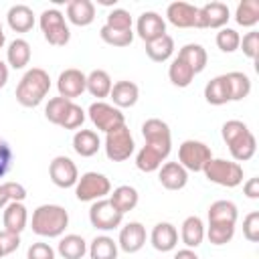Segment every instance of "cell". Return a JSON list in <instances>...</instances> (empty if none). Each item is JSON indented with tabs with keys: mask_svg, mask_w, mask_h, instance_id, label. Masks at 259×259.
<instances>
[{
	"mask_svg": "<svg viewBox=\"0 0 259 259\" xmlns=\"http://www.w3.org/2000/svg\"><path fill=\"white\" fill-rule=\"evenodd\" d=\"M30 227L32 233L38 237H47V239L61 237L69 227V212L61 204H40L32 210Z\"/></svg>",
	"mask_w": 259,
	"mask_h": 259,
	"instance_id": "obj_1",
	"label": "cell"
},
{
	"mask_svg": "<svg viewBox=\"0 0 259 259\" xmlns=\"http://www.w3.org/2000/svg\"><path fill=\"white\" fill-rule=\"evenodd\" d=\"M103 148H105V156L111 162H125L136 150V142H134V136H132L130 127L123 123V125L107 132Z\"/></svg>",
	"mask_w": 259,
	"mask_h": 259,
	"instance_id": "obj_6",
	"label": "cell"
},
{
	"mask_svg": "<svg viewBox=\"0 0 259 259\" xmlns=\"http://www.w3.org/2000/svg\"><path fill=\"white\" fill-rule=\"evenodd\" d=\"M204 99L210 105H225L227 101H231L229 81L225 75H217L204 85Z\"/></svg>",
	"mask_w": 259,
	"mask_h": 259,
	"instance_id": "obj_30",
	"label": "cell"
},
{
	"mask_svg": "<svg viewBox=\"0 0 259 259\" xmlns=\"http://www.w3.org/2000/svg\"><path fill=\"white\" fill-rule=\"evenodd\" d=\"M67 18L75 26H89L95 20V4L91 0H71L67 4Z\"/></svg>",
	"mask_w": 259,
	"mask_h": 259,
	"instance_id": "obj_24",
	"label": "cell"
},
{
	"mask_svg": "<svg viewBox=\"0 0 259 259\" xmlns=\"http://www.w3.org/2000/svg\"><path fill=\"white\" fill-rule=\"evenodd\" d=\"M6 81H8V65L0 61V89L6 85Z\"/></svg>",
	"mask_w": 259,
	"mask_h": 259,
	"instance_id": "obj_54",
	"label": "cell"
},
{
	"mask_svg": "<svg viewBox=\"0 0 259 259\" xmlns=\"http://www.w3.org/2000/svg\"><path fill=\"white\" fill-rule=\"evenodd\" d=\"M2 223H4V231L20 235L28 225V210L24 202H18V200L8 202L2 208Z\"/></svg>",
	"mask_w": 259,
	"mask_h": 259,
	"instance_id": "obj_17",
	"label": "cell"
},
{
	"mask_svg": "<svg viewBox=\"0 0 259 259\" xmlns=\"http://www.w3.org/2000/svg\"><path fill=\"white\" fill-rule=\"evenodd\" d=\"M69 105H71L69 99H65V97H53V99H49V103L45 105V117H47L51 123L61 125V121H63V117H65V113H67V109H69Z\"/></svg>",
	"mask_w": 259,
	"mask_h": 259,
	"instance_id": "obj_41",
	"label": "cell"
},
{
	"mask_svg": "<svg viewBox=\"0 0 259 259\" xmlns=\"http://www.w3.org/2000/svg\"><path fill=\"white\" fill-rule=\"evenodd\" d=\"M105 26L115 30H132V14L125 8H113L105 16Z\"/></svg>",
	"mask_w": 259,
	"mask_h": 259,
	"instance_id": "obj_45",
	"label": "cell"
},
{
	"mask_svg": "<svg viewBox=\"0 0 259 259\" xmlns=\"http://www.w3.org/2000/svg\"><path fill=\"white\" fill-rule=\"evenodd\" d=\"M49 89H51L49 73L40 67H32L20 77L16 85V101L22 107H36L47 97Z\"/></svg>",
	"mask_w": 259,
	"mask_h": 259,
	"instance_id": "obj_2",
	"label": "cell"
},
{
	"mask_svg": "<svg viewBox=\"0 0 259 259\" xmlns=\"http://www.w3.org/2000/svg\"><path fill=\"white\" fill-rule=\"evenodd\" d=\"M168 79H170V83L174 87H188L192 83V79H194V71L182 59L174 57L170 67H168Z\"/></svg>",
	"mask_w": 259,
	"mask_h": 259,
	"instance_id": "obj_38",
	"label": "cell"
},
{
	"mask_svg": "<svg viewBox=\"0 0 259 259\" xmlns=\"http://www.w3.org/2000/svg\"><path fill=\"white\" fill-rule=\"evenodd\" d=\"M204 233H206V229H204V223H202L200 217L190 214V217H186V219L182 221L180 239H182V243H184L188 249H196L198 245H202Z\"/></svg>",
	"mask_w": 259,
	"mask_h": 259,
	"instance_id": "obj_22",
	"label": "cell"
},
{
	"mask_svg": "<svg viewBox=\"0 0 259 259\" xmlns=\"http://www.w3.org/2000/svg\"><path fill=\"white\" fill-rule=\"evenodd\" d=\"M178 59H182L192 71L194 75H198L200 71H204L206 63H208V55H206V49L198 42H188L184 45L180 51H178Z\"/></svg>",
	"mask_w": 259,
	"mask_h": 259,
	"instance_id": "obj_29",
	"label": "cell"
},
{
	"mask_svg": "<svg viewBox=\"0 0 259 259\" xmlns=\"http://www.w3.org/2000/svg\"><path fill=\"white\" fill-rule=\"evenodd\" d=\"M255 150H257V140H255L253 132L245 134L241 140H237V142H233L229 146V152H231V156H233L235 162H247V160H251L255 156Z\"/></svg>",
	"mask_w": 259,
	"mask_h": 259,
	"instance_id": "obj_36",
	"label": "cell"
},
{
	"mask_svg": "<svg viewBox=\"0 0 259 259\" xmlns=\"http://www.w3.org/2000/svg\"><path fill=\"white\" fill-rule=\"evenodd\" d=\"M6 20L14 32H28L34 26V12L26 4H14L8 8Z\"/></svg>",
	"mask_w": 259,
	"mask_h": 259,
	"instance_id": "obj_25",
	"label": "cell"
},
{
	"mask_svg": "<svg viewBox=\"0 0 259 259\" xmlns=\"http://www.w3.org/2000/svg\"><path fill=\"white\" fill-rule=\"evenodd\" d=\"M85 83H87V75L81 69L69 67V69L61 71V75L57 79L59 97H65L69 101H73L75 97H81L85 91Z\"/></svg>",
	"mask_w": 259,
	"mask_h": 259,
	"instance_id": "obj_13",
	"label": "cell"
},
{
	"mask_svg": "<svg viewBox=\"0 0 259 259\" xmlns=\"http://www.w3.org/2000/svg\"><path fill=\"white\" fill-rule=\"evenodd\" d=\"M83 121H85V111H83V107L77 105L75 101H71V105H69L65 117H63V121H61V127H63V130H77V127L83 125Z\"/></svg>",
	"mask_w": 259,
	"mask_h": 259,
	"instance_id": "obj_46",
	"label": "cell"
},
{
	"mask_svg": "<svg viewBox=\"0 0 259 259\" xmlns=\"http://www.w3.org/2000/svg\"><path fill=\"white\" fill-rule=\"evenodd\" d=\"M87 115L93 121V125L103 134L125 123V115L121 113V109H117L115 105L105 103V101H93L87 109Z\"/></svg>",
	"mask_w": 259,
	"mask_h": 259,
	"instance_id": "obj_8",
	"label": "cell"
},
{
	"mask_svg": "<svg viewBox=\"0 0 259 259\" xmlns=\"http://www.w3.org/2000/svg\"><path fill=\"white\" fill-rule=\"evenodd\" d=\"M121 221H123V214L113 208L109 198L95 200L89 206V223L99 231H113L121 225Z\"/></svg>",
	"mask_w": 259,
	"mask_h": 259,
	"instance_id": "obj_9",
	"label": "cell"
},
{
	"mask_svg": "<svg viewBox=\"0 0 259 259\" xmlns=\"http://www.w3.org/2000/svg\"><path fill=\"white\" fill-rule=\"evenodd\" d=\"M146 55L154 61V63H164L168 61L172 55H174V38L166 32L164 36L152 40V42H146Z\"/></svg>",
	"mask_w": 259,
	"mask_h": 259,
	"instance_id": "obj_34",
	"label": "cell"
},
{
	"mask_svg": "<svg viewBox=\"0 0 259 259\" xmlns=\"http://www.w3.org/2000/svg\"><path fill=\"white\" fill-rule=\"evenodd\" d=\"M38 26L42 30V36L53 47H65L71 40V30L65 20V14L57 8H47L38 16Z\"/></svg>",
	"mask_w": 259,
	"mask_h": 259,
	"instance_id": "obj_4",
	"label": "cell"
},
{
	"mask_svg": "<svg viewBox=\"0 0 259 259\" xmlns=\"http://www.w3.org/2000/svg\"><path fill=\"white\" fill-rule=\"evenodd\" d=\"M158 180L166 190H182L188 182V172L178 162H164L158 170Z\"/></svg>",
	"mask_w": 259,
	"mask_h": 259,
	"instance_id": "obj_19",
	"label": "cell"
},
{
	"mask_svg": "<svg viewBox=\"0 0 259 259\" xmlns=\"http://www.w3.org/2000/svg\"><path fill=\"white\" fill-rule=\"evenodd\" d=\"M2 257H4V251H2V247H0V259H2Z\"/></svg>",
	"mask_w": 259,
	"mask_h": 259,
	"instance_id": "obj_56",
	"label": "cell"
},
{
	"mask_svg": "<svg viewBox=\"0 0 259 259\" xmlns=\"http://www.w3.org/2000/svg\"><path fill=\"white\" fill-rule=\"evenodd\" d=\"M249 132H251V130H249L247 123L241 121V119H229V121H225L223 127H221V136H223V140H225L227 146H231L233 142L241 140V138H243L245 134H249Z\"/></svg>",
	"mask_w": 259,
	"mask_h": 259,
	"instance_id": "obj_42",
	"label": "cell"
},
{
	"mask_svg": "<svg viewBox=\"0 0 259 259\" xmlns=\"http://www.w3.org/2000/svg\"><path fill=\"white\" fill-rule=\"evenodd\" d=\"M30 45L24 38H14L6 49V63L12 69H24L30 63Z\"/></svg>",
	"mask_w": 259,
	"mask_h": 259,
	"instance_id": "obj_32",
	"label": "cell"
},
{
	"mask_svg": "<svg viewBox=\"0 0 259 259\" xmlns=\"http://www.w3.org/2000/svg\"><path fill=\"white\" fill-rule=\"evenodd\" d=\"M229 81V93L231 101H241L251 93V79L243 71H231L225 75Z\"/></svg>",
	"mask_w": 259,
	"mask_h": 259,
	"instance_id": "obj_35",
	"label": "cell"
},
{
	"mask_svg": "<svg viewBox=\"0 0 259 259\" xmlns=\"http://www.w3.org/2000/svg\"><path fill=\"white\" fill-rule=\"evenodd\" d=\"M231 18V10L225 2H208L198 8L196 28H225Z\"/></svg>",
	"mask_w": 259,
	"mask_h": 259,
	"instance_id": "obj_12",
	"label": "cell"
},
{
	"mask_svg": "<svg viewBox=\"0 0 259 259\" xmlns=\"http://www.w3.org/2000/svg\"><path fill=\"white\" fill-rule=\"evenodd\" d=\"M113 87V81L109 77L107 71L103 69H93L87 75V83H85V91H89L93 97H97V101H103V97H109Z\"/></svg>",
	"mask_w": 259,
	"mask_h": 259,
	"instance_id": "obj_28",
	"label": "cell"
},
{
	"mask_svg": "<svg viewBox=\"0 0 259 259\" xmlns=\"http://www.w3.org/2000/svg\"><path fill=\"white\" fill-rule=\"evenodd\" d=\"M146 245V227L138 221H130L127 225L121 227L117 247L123 253H138Z\"/></svg>",
	"mask_w": 259,
	"mask_h": 259,
	"instance_id": "obj_15",
	"label": "cell"
},
{
	"mask_svg": "<svg viewBox=\"0 0 259 259\" xmlns=\"http://www.w3.org/2000/svg\"><path fill=\"white\" fill-rule=\"evenodd\" d=\"M204 237H208L212 245H227L235 237V225H208Z\"/></svg>",
	"mask_w": 259,
	"mask_h": 259,
	"instance_id": "obj_44",
	"label": "cell"
},
{
	"mask_svg": "<svg viewBox=\"0 0 259 259\" xmlns=\"http://www.w3.org/2000/svg\"><path fill=\"white\" fill-rule=\"evenodd\" d=\"M142 136H144L148 146L160 148V150L170 154V150H172V132H170V125L164 119H160V117L146 119L142 123Z\"/></svg>",
	"mask_w": 259,
	"mask_h": 259,
	"instance_id": "obj_10",
	"label": "cell"
},
{
	"mask_svg": "<svg viewBox=\"0 0 259 259\" xmlns=\"http://www.w3.org/2000/svg\"><path fill=\"white\" fill-rule=\"evenodd\" d=\"M212 158L210 148L198 140H184L178 148V164L186 172H202L206 162Z\"/></svg>",
	"mask_w": 259,
	"mask_h": 259,
	"instance_id": "obj_7",
	"label": "cell"
},
{
	"mask_svg": "<svg viewBox=\"0 0 259 259\" xmlns=\"http://www.w3.org/2000/svg\"><path fill=\"white\" fill-rule=\"evenodd\" d=\"M208 225H237L239 208L233 200H214L208 206Z\"/></svg>",
	"mask_w": 259,
	"mask_h": 259,
	"instance_id": "obj_21",
	"label": "cell"
},
{
	"mask_svg": "<svg viewBox=\"0 0 259 259\" xmlns=\"http://www.w3.org/2000/svg\"><path fill=\"white\" fill-rule=\"evenodd\" d=\"M136 32L138 36L144 40V42H152L160 36L166 34V20L154 12V10H146L138 16V22H136Z\"/></svg>",
	"mask_w": 259,
	"mask_h": 259,
	"instance_id": "obj_14",
	"label": "cell"
},
{
	"mask_svg": "<svg viewBox=\"0 0 259 259\" xmlns=\"http://www.w3.org/2000/svg\"><path fill=\"white\" fill-rule=\"evenodd\" d=\"M150 243L156 251H162V253H168L172 251L176 245H178V231L172 223H156L152 233H150Z\"/></svg>",
	"mask_w": 259,
	"mask_h": 259,
	"instance_id": "obj_18",
	"label": "cell"
},
{
	"mask_svg": "<svg viewBox=\"0 0 259 259\" xmlns=\"http://www.w3.org/2000/svg\"><path fill=\"white\" fill-rule=\"evenodd\" d=\"M49 176L55 186L71 188L79 180V170H77V164L69 156H55L49 164Z\"/></svg>",
	"mask_w": 259,
	"mask_h": 259,
	"instance_id": "obj_11",
	"label": "cell"
},
{
	"mask_svg": "<svg viewBox=\"0 0 259 259\" xmlns=\"http://www.w3.org/2000/svg\"><path fill=\"white\" fill-rule=\"evenodd\" d=\"M217 47L223 51V53H235L237 49H239V42H241V34L235 30V28H229V26H225V28H221L219 32H217Z\"/></svg>",
	"mask_w": 259,
	"mask_h": 259,
	"instance_id": "obj_43",
	"label": "cell"
},
{
	"mask_svg": "<svg viewBox=\"0 0 259 259\" xmlns=\"http://www.w3.org/2000/svg\"><path fill=\"white\" fill-rule=\"evenodd\" d=\"M117 243L107 237V235H97L89 247H87V253L91 259H117Z\"/></svg>",
	"mask_w": 259,
	"mask_h": 259,
	"instance_id": "obj_33",
	"label": "cell"
},
{
	"mask_svg": "<svg viewBox=\"0 0 259 259\" xmlns=\"http://www.w3.org/2000/svg\"><path fill=\"white\" fill-rule=\"evenodd\" d=\"M4 42H6V34H4V28H2V22H0V49L4 47Z\"/></svg>",
	"mask_w": 259,
	"mask_h": 259,
	"instance_id": "obj_55",
	"label": "cell"
},
{
	"mask_svg": "<svg viewBox=\"0 0 259 259\" xmlns=\"http://www.w3.org/2000/svg\"><path fill=\"white\" fill-rule=\"evenodd\" d=\"M138 200H140V194L134 186L130 184H121L117 188H113V192H109V202L113 204L115 210H119L121 214L134 210L138 206Z\"/></svg>",
	"mask_w": 259,
	"mask_h": 259,
	"instance_id": "obj_27",
	"label": "cell"
},
{
	"mask_svg": "<svg viewBox=\"0 0 259 259\" xmlns=\"http://www.w3.org/2000/svg\"><path fill=\"white\" fill-rule=\"evenodd\" d=\"M243 194H245L247 198H251V200H257V198H259V178H257V176L249 178V180L243 184Z\"/></svg>",
	"mask_w": 259,
	"mask_h": 259,
	"instance_id": "obj_52",
	"label": "cell"
},
{
	"mask_svg": "<svg viewBox=\"0 0 259 259\" xmlns=\"http://www.w3.org/2000/svg\"><path fill=\"white\" fill-rule=\"evenodd\" d=\"M0 247H2L4 255L14 253L20 247V235L10 233V231H0Z\"/></svg>",
	"mask_w": 259,
	"mask_h": 259,
	"instance_id": "obj_51",
	"label": "cell"
},
{
	"mask_svg": "<svg viewBox=\"0 0 259 259\" xmlns=\"http://www.w3.org/2000/svg\"><path fill=\"white\" fill-rule=\"evenodd\" d=\"M111 192V182L105 174L101 172H85L79 176L75 184V196L81 202H95L105 198Z\"/></svg>",
	"mask_w": 259,
	"mask_h": 259,
	"instance_id": "obj_5",
	"label": "cell"
},
{
	"mask_svg": "<svg viewBox=\"0 0 259 259\" xmlns=\"http://www.w3.org/2000/svg\"><path fill=\"white\" fill-rule=\"evenodd\" d=\"M174 259H198V255L192 251V249H180V251H176V255H174Z\"/></svg>",
	"mask_w": 259,
	"mask_h": 259,
	"instance_id": "obj_53",
	"label": "cell"
},
{
	"mask_svg": "<svg viewBox=\"0 0 259 259\" xmlns=\"http://www.w3.org/2000/svg\"><path fill=\"white\" fill-rule=\"evenodd\" d=\"M12 160H14V154H12L10 144L4 138H0V178H4L10 172Z\"/></svg>",
	"mask_w": 259,
	"mask_h": 259,
	"instance_id": "obj_50",
	"label": "cell"
},
{
	"mask_svg": "<svg viewBox=\"0 0 259 259\" xmlns=\"http://www.w3.org/2000/svg\"><path fill=\"white\" fill-rule=\"evenodd\" d=\"M198 8L188 2H172L166 8V18L176 28H196Z\"/></svg>",
	"mask_w": 259,
	"mask_h": 259,
	"instance_id": "obj_16",
	"label": "cell"
},
{
	"mask_svg": "<svg viewBox=\"0 0 259 259\" xmlns=\"http://www.w3.org/2000/svg\"><path fill=\"white\" fill-rule=\"evenodd\" d=\"M57 251L63 259H83L85 253H87V241L81 237V235H65L61 237L59 245H57Z\"/></svg>",
	"mask_w": 259,
	"mask_h": 259,
	"instance_id": "obj_31",
	"label": "cell"
},
{
	"mask_svg": "<svg viewBox=\"0 0 259 259\" xmlns=\"http://www.w3.org/2000/svg\"><path fill=\"white\" fill-rule=\"evenodd\" d=\"M239 49H243V55H245V57L257 59V53H259V32H257V30H249V32L241 38Z\"/></svg>",
	"mask_w": 259,
	"mask_h": 259,
	"instance_id": "obj_48",
	"label": "cell"
},
{
	"mask_svg": "<svg viewBox=\"0 0 259 259\" xmlns=\"http://www.w3.org/2000/svg\"><path fill=\"white\" fill-rule=\"evenodd\" d=\"M99 36H101L103 42H107L111 47H127L134 40V32L132 30H115V28H109L105 24L99 28Z\"/></svg>",
	"mask_w": 259,
	"mask_h": 259,
	"instance_id": "obj_39",
	"label": "cell"
},
{
	"mask_svg": "<svg viewBox=\"0 0 259 259\" xmlns=\"http://www.w3.org/2000/svg\"><path fill=\"white\" fill-rule=\"evenodd\" d=\"M168 156H170L168 152L144 144V146L138 150V154H136V166H138V170H142V172H156V170H160L162 162H164Z\"/></svg>",
	"mask_w": 259,
	"mask_h": 259,
	"instance_id": "obj_23",
	"label": "cell"
},
{
	"mask_svg": "<svg viewBox=\"0 0 259 259\" xmlns=\"http://www.w3.org/2000/svg\"><path fill=\"white\" fill-rule=\"evenodd\" d=\"M243 237L251 243L259 241V212L253 210L243 219Z\"/></svg>",
	"mask_w": 259,
	"mask_h": 259,
	"instance_id": "obj_47",
	"label": "cell"
},
{
	"mask_svg": "<svg viewBox=\"0 0 259 259\" xmlns=\"http://www.w3.org/2000/svg\"><path fill=\"white\" fill-rule=\"evenodd\" d=\"M113 105L117 109H125V107H134L138 103V97H140V87L134 83V81H117L113 83L111 87V93H109Z\"/></svg>",
	"mask_w": 259,
	"mask_h": 259,
	"instance_id": "obj_20",
	"label": "cell"
},
{
	"mask_svg": "<svg viewBox=\"0 0 259 259\" xmlns=\"http://www.w3.org/2000/svg\"><path fill=\"white\" fill-rule=\"evenodd\" d=\"M26 198V188L20 184V182H12V180H6L0 184V208H4L8 202L12 200H18L22 202Z\"/></svg>",
	"mask_w": 259,
	"mask_h": 259,
	"instance_id": "obj_40",
	"label": "cell"
},
{
	"mask_svg": "<svg viewBox=\"0 0 259 259\" xmlns=\"http://www.w3.org/2000/svg\"><path fill=\"white\" fill-rule=\"evenodd\" d=\"M202 174L206 176L208 182L225 188H235L243 182V166L239 162L225 158H210L202 168Z\"/></svg>",
	"mask_w": 259,
	"mask_h": 259,
	"instance_id": "obj_3",
	"label": "cell"
},
{
	"mask_svg": "<svg viewBox=\"0 0 259 259\" xmlns=\"http://www.w3.org/2000/svg\"><path fill=\"white\" fill-rule=\"evenodd\" d=\"M26 259H55V249L49 243H32L26 251Z\"/></svg>",
	"mask_w": 259,
	"mask_h": 259,
	"instance_id": "obj_49",
	"label": "cell"
},
{
	"mask_svg": "<svg viewBox=\"0 0 259 259\" xmlns=\"http://www.w3.org/2000/svg\"><path fill=\"white\" fill-rule=\"evenodd\" d=\"M101 148V140L97 136L95 130H77L73 136V150L81 156V158H91L99 152Z\"/></svg>",
	"mask_w": 259,
	"mask_h": 259,
	"instance_id": "obj_26",
	"label": "cell"
},
{
	"mask_svg": "<svg viewBox=\"0 0 259 259\" xmlns=\"http://www.w3.org/2000/svg\"><path fill=\"white\" fill-rule=\"evenodd\" d=\"M235 20L239 26L251 28L259 22V0H243L237 4Z\"/></svg>",
	"mask_w": 259,
	"mask_h": 259,
	"instance_id": "obj_37",
	"label": "cell"
}]
</instances>
